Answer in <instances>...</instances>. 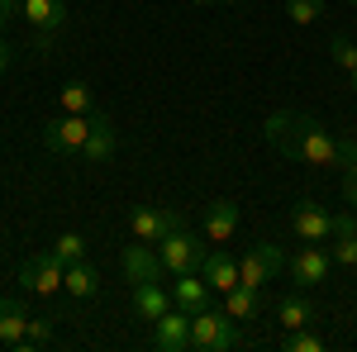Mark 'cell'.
<instances>
[{
	"label": "cell",
	"mask_w": 357,
	"mask_h": 352,
	"mask_svg": "<svg viewBox=\"0 0 357 352\" xmlns=\"http://www.w3.org/2000/svg\"><path fill=\"white\" fill-rule=\"evenodd\" d=\"M262 138L286 158H301V162H314V167H343V138H333L329 129H319L305 114H291V109L272 114L262 124Z\"/></svg>",
	"instance_id": "1"
},
{
	"label": "cell",
	"mask_w": 357,
	"mask_h": 352,
	"mask_svg": "<svg viewBox=\"0 0 357 352\" xmlns=\"http://www.w3.org/2000/svg\"><path fill=\"white\" fill-rule=\"evenodd\" d=\"M243 343L238 338V328H234V314L229 309H200V314H191V348L200 352H234Z\"/></svg>",
	"instance_id": "2"
},
{
	"label": "cell",
	"mask_w": 357,
	"mask_h": 352,
	"mask_svg": "<svg viewBox=\"0 0 357 352\" xmlns=\"http://www.w3.org/2000/svg\"><path fill=\"white\" fill-rule=\"evenodd\" d=\"M158 257H162V271L186 276V271H200V262H205V243H200L195 234H186V229H172L162 243H158Z\"/></svg>",
	"instance_id": "3"
},
{
	"label": "cell",
	"mask_w": 357,
	"mask_h": 352,
	"mask_svg": "<svg viewBox=\"0 0 357 352\" xmlns=\"http://www.w3.org/2000/svg\"><path fill=\"white\" fill-rule=\"evenodd\" d=\"M62 281H67V267L53 257V247L24 257V267H20V286L33 291V296H57V291H62Z\"/></svg>",
	"instance_id": "4"
},
{
	"label": "cell",
	"mask_w": 357,
	"mask_h": 352,
	"mask_svg": "<svg viewBox=\"0 0 357 352\" xmlns=\"http://www.w3.org/2000/svg\"><path fill=\"white\" fill-rule=\"evenodd\" d=\"M86 134H91V114H62L43 129V148L48 153H62V158H82Z\"/></svg>",
	"instance_id": "5"
},
{
	"label": "cell",
	"mask_w": 357,
	"mask_h": 352,
	"mask_svg": "<svg viewBox=\"0 0 357 352\" xmlns=\"http://www.w3.org/2000/svg\"><path fill=\"white\" fill-rule=\"evenodd\" d=\"M281 262H286V257H281V247H276V243H252L243 252V262H238V281L262 291L267 281L281 276Z\"/></svg>",
	"instance_id": "6"
},
{
	"label": "cell",
	"mask_w": 357,
	"mask_h": 352,
	"mask_svg": "<svg viewBox=\"0 0 357 352\" xmlns=\"http://www.w3.org/2000/svg\"><path fill=\"white\" fill-rule=\"evenodd\" d=\"M172 229H181V215L176 210H167V205H143V210H134V219H129V234H134L138 243H162Z\"/></svg>",
	"instance_id": "7"
},
{
	"label": "cell",
	"mask_w": 357,
	"mask_h": 352,
	"mask_svg": "<svg viewBox=\"0 0 357 352\" xmlns=\"http://www.w3.org/2000/svg\"><path fill=\"white\" fill-rule=\"evenodd\" d=\"M329 267H333V252L310 243V247H301V252L291 257V281H296L301 291H314V286L329 281Z\"/></svg>",
	"instance_id": "8"
},
{
	"label": "cell",
	"mask_w": 357,
	"mask_h": 352,
	"mask_svg": "<svg viewBox=\"0 0 357 352\" xmlns=\"http://www.w3.org/2000/svg\"><path fill=\"white\" fill-rule=\"evenodd\" d=\"M291 234H296L301 243H329L333 215L319 205V200H301V205H296V215H291Z\"/></svg>",
	"instance_id": "9"
},
{
	"label": "cell",
	"mask_w": 357,
	"mask_h": 352,
	"mask_svg": "<svg viewBox=\"0 0 357 352\" xmlns=\"http://www.w3.org/2000/svg\"><path fill=\"white\" fill-rule=\"evenodd\" d=\"M153 348L158 352H186L191 348V314L172 305L162 319L153 324Z\"/></svg>",
	"instance_id": "10"
},
{
	"label": "cell",
	"mask_w": 357,
	"mask_h": 352,
	"mask_svg": "<svg viewBox=\"0 0 357 352\" xmlns=\"http://www.w3.org/2000/svg\"><path fill=\"white\" fill-rule=\"evenodd\" d=\"M114 158V119L91 109V134H86V148H82V162L86 167H100Z\"/></svg>",
	"instance_id": "11"
},
{
	"label": "cell",
	"mask_w": 357,
	"mask_h": 352,
	"mask_svg": "<svg viewBox=\"0 0 357 352\" xmlns=\"http://www.w3.org/2000/svg\"><path fill=\"white\" fill-rule=\"evenodd\" d=\"M20 15L33 33H57L67 24V0H20Z\"/></svg>",
	"instance_id": "12"
},
{
	"label": "cell",
	"mask_w": 357,
	"mask_h": 352,
	"mask_svg": "<svg viewBox=\"0 0 357 352\" xmlns=\"http://www.w3.org/2000/svg\"><path fill=\"white\" fill-rule=\"evenodd\" d=\"M119 262H124V276H129V281H158V276H162V257H158V247L138 243V238L124 247Z\"/></svg>",
	"instance_id": "13"
},
{
	"label": "cell",
	"mask_w": 357,
	"mask_h": 352,
	"mask_svg": "<svg viewBox=\"0 0 357 352\" xmlns=\"http://www.w3.org/2000/svg\"><path fill=\"white\" fill-rule=\"evenodd\" d=\"M172 305H176V309H186V314H200V309L210 305V281H205L200 271L176 276V281H172Z\"/></svg>",
	"instance_id": "14"
},
{
	"label": "cell",
	"mask_w": 357,
	"mask_h": 352,
	"mask_svg": "<svg viewBox=\"0 0 357 352\" xmlns=\"http://www.w3.org/2000/svg\"><path fill=\"white\" fill-rule=\"evenodd\" d=\"M234 234H238V205H234V200L205 205V238H210V243H229Z\"/></svg>",
	"instance_id": "15"
},
{
	"label": "cell",
	"mask_w": 357,
	"mask_h": 352,
	"mask_svg": "<svg viewBox=\"0 0 357 352\" xmlns=\"http://www.w3.org/2000/svg\"><path fill=\"white\" fill-rule=\"evenodd\" d=\"M24 328H29V309L15 296L0 300V348H24Z\"/></svg>",
	"instance_id": "16"
},
{
	"label": "cell",
	"mask_w": 357,
	"mask_h": 352,
	"mask_svg": "<svg viewBox=\"0 0 357 352\" xmlns=\"http://www.w3.org/2000/svg\"><path fill=\"white\" fill-rule=\"evenodd\" d=\"M200 276L210 281V291H220V296H224V291H234V286H238V262H234L224 247H215V252L200 262Z\"/></svg>",
	"instance_id": "17"
},
{
	"label": "cell",
	"mask_w": 357,
	"mask_h": 352,
	"mask_svg": "<svg viewBox=\"0 0 357 352\" xmlns=\"http://www.w3.org/2000/svg\"><path fill=\"white\" fill-rule=\"evenodd\" d=\"M167 309H172V300L158 281H134V314L138 319H148V324H158Z\"/></svg>",
	"instance_id": "18"
},
{
	"label": "cell",
	"mask_w": 357,
	"mask_h": 352,
	"mask_svg": "<svg viewBox=\"0 0 357 352\" xmlns=\"http://www.w3.org/2000/svg\"><path fill=\"white\" fill-rule=\"evenodd\" d=\"M329 252H333V262H343V267H357V219H353V215H338V219H333Z\"/></svg>",
	"instance_id": "19"
},
{
	"label": "cell",
	"mask_w": 357,
	"mask_h": 352,
	"mask_svg": "<svg viewBox=\"0 0 357 352\" xmlns=\"http://www.w3.org/2000/svg\"><path fill=\"white\" fill-rule=\"evenodd\" d=\"M62 291L77 300H96L100 296V271L91 267V262H72L67 267V281H62Z\"/></svg>",
	"instance_id": "20"
},
{
	"label": "cell",
	"mask_w": 357,
	"mask_h": 352,
	"mask_svg": "<svg viewBox=\"0 0 357 352\" xmlns=\"http://www.w3.org/2000/svg\"><path fill=\"white\" fill-rule=\"evenodd\" d=\"M224 309L234 314V319H257V309H262V296H257V286H234V291H224Z\"/></svg>",
	"instance_id": "21"
},
{
	"label": "cell",
	"mask_w": 357,
	"mask_h": 352,
	"mask_svg": "<svg viewBox=\"0 0 357 352\" xmlns=\"http://www.w3.org/2000/svg\"><path fill=\"white\" fill-rule=\"evenodd\" d=\"M276 319H281L286 333H296V328H305L310 319H314V309H310V300H305V296H286L281 305H276Z\"/></svg>",
	"instance_id": "22"
},
{
	"label": "cell",
	"mask_w": 357,
	"mask_h": 352,
	"mask_svg": "<svg viewBox=\"0 0 357 352\" xmlns=\"http://www.w3.org/2000/svg\"><path fill=\"white\" fill-rule=\"evenodd\" d=\"M57 100H62L67 114H91V105H96V95H91V86H86V82H67L62 91H57Z\"/></svg>",
	"instance_id": "23"
},
{
	"label": "cell",
	"mask_w": 357,
	"mask_h": 352,
	"mask_svg": "<svg viewBox=\"0 0 357 352\" xmlns=\"http://www.w3.org/2000/svg\"><path fill=\"white\" fill-rule=\"evenodd\" d=\"M53 257L62 262V267L86 262V238H82V234H62V238H53Z\"/></svg>",
	"instance_id": "24"
},
{
	"label": "cell",
	"mask_w": 357,
	"mask_h": 352,
	"mask_svg": "<svg viewBox=\"0 0 357 352\" xmlns=\"http://www.w3.org/2000/svg\"><path fill=\"white\" fill-rule=\"evenodd\" d=\"M286 15H291V24H314L324 15V0H286Z\"/></svg>",
	"instance_id": "25"
},
{
	"label": "cell",
	"mask_w": 357,
	"mask_h": 352,
	"mask_svg": "<svg viewBox=\"0 0 357 352\" xmlns=\"http://www.w3.org/2000/svg\"><path fill=\"white\" fill-rule=\"evenodd\" d=\"M286 352H324V338H319V333H305V328H296V333L286 338Z\"/></svg>",
	"instance_id": "26"
},
{
	"label": "cell",
	"mask_w": 357,
	"mask_h": 352,
	"mask_svg": "<svg viewBox=\"0 0 357 352\" xmlns=\"http://www.w3.org/2000/svg\"><path fill=\"white\" fill-rule=\"evenodd\" d=\"M43 343H53V324H48V319H29L24 348H43Z\"/></svg>",
	"instance_id": "27"
},
{
	"label": "cell",
	"mask_w": 357,
	"mask_h": 352,
	"mask_svg": "<svg viewBox=\"0 0 357 352\" xmlns=\"http://www.w3.org/2000/svg\"><path fill=\"white\" fill-rule=\"evenodd\" d=\"M329 57L343 67V72H353V67H357V48L348 43V38H333V43H329Z\"/></svg>",
	"instance_id": "28"
},
{
	"label": "cell",
	"mask_w": 357,
	"mask_h": 352,
	"mask_svg": "<svg viewBox=\"0 0 357 352\" xmlns=\"http://www.w3.org/2000/svg\"><path fill=\"white\" fill-rule=\"evenodd\" d=\"M10 20H15V0H0V29L10 24Z\"/></svg>",
	"instance_id": "29"
},
{
	"label": "cell",
	"mask_w": 357,
	"mask_h": 352,
	"mask_svg": "<svg viewBox=\"0 0 357 352\" xmlns=\"http://www.w3.org/2000/svg\"><path fill=\"white\" fill-rule=\"evenodd\" d=\"M10 57H15V48H10V43H5V38H0V72H5V67H10Z\"/></svg>",
	"instance_id": "30"
},
{
	"label": "cell",
	"mask_w": 357,
	"mask_h": 352,
	"mask_svg": "<svg viewBox=\"0 0 357 352\" xmlns=\"http://www.w3.org/2000/svg\"><path fill=\"white\" fill-rule=\"evenodd\" d=\"M348 77H353V91H357V67H353V72H348Z\"/></svg>",
	"instance_id": "31"
},
{
	"label": "cell",
	"mask_w": 357,
	"mask_h": 352,
	"mask_svg": "<svg viewBox=\"0 0 357 352\" xmlns=\"http://www.w3.org/2000/svg\"><path fill=\"white\" fill-rule=\"evenodd\" d=\"M195 5H220V0H195Z\"/></svg>",
	"instance_id": "32"
},
{
	"label": "cell",
	"mask_w": 357,
	"mask_h": 352,
	"mask_svg": "<svg viewBox=\"0 0 357 352\" xmlns=\"http://www.w3.org/2000/svg\"><path fill=\"white\" fill-rule=\"evenodd\" d=\"M220 5H238V0H220Z\"/></svg>",
	"instance_id": "33"
},
{
	"label": "cell",
	"mask_w": 357,
	"mask_h": 352,
	"mask_svg": "<svg viewBox=\"0 0 357 352\" xmlns=\"http://www.w3.org/2000/svg\"><path fill=\"white\" fill-rule=\"evenodd\" d=\"M353 5H357V0H353Z\"/></svg>",
	"instance_id": "34"
}]
</instances>
